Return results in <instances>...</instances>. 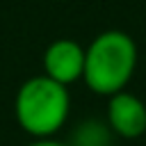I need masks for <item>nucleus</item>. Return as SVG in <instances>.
I'll use <instances>...</instances> for the list:
<instances>
[{"label":"nucleus","instance_id":"f257e3e1","mask_svg":"<svg viewBox=\"0 0 146 146\" xmlns=\"http://www.w3.org/2000/svg\"><path fill=\"white\" fill-rule=\"evenodd\" d=\"M137 43L123 30H105L84 48L82 82L98 96H114L128 87L137 68Z\"/></svg>","mask_w":146,"mask_h":146},{"label":"nucleus","instance_id":"f03ea898","mask_svg":"<svg viewBox=\"0 0 146 146\" xmlns=\"http://www.w3.org/2000/svg\"><path fill=\"white\" fill-rule=\"evenodd\" d=\"M71 94L68 87L50 80L48 75L27 78L14 98V116L23 132L34 139L55 137L68 121Z\"/></svg>","mask_w":146,"mask_h":146},{"label":"nucleus","instance_id":"7ed1b4c3","mask_svg":"<svg viewBox=\"0 0 146 146\" xmlns=\"http://www.w3.org/2000/svg\"><path fill=\"white\" fill-rule=\"evenodd\" d=\"M41 64H43V75L68 87V84L82 80L84 48L75 39H55L52 43L46 46Z\"/></svg>","mask_w":146,"mask_h":146},{"label":"nucleus","instance_id":"20e7f679","mask_svg":"<svg viewBox=\"0 0 146 146\" xmlns=\"http://www.w3.org/2000/svg\"><path fill=\"white\" fill-rule=\"evenodd\" d=\"M107 128L121 139H137L146 135V105L130 91H119L107 98Z\"/></svg>","mask_w":146,"mask_h":146},{"label":"nucleus","instance_id":"39448f33","mask_svg":"<svg viewBox=\"0 0 146 146\" xmlns=\"http://www.w3.org/2000/svg\"><path fill=\"white\" fill-rule=\"evenodd\" d=\"M68 144L71 146H110L112 144V130L103 121L87 119L75 128Z\"/></svg>","mask_w":146,"mask_h":146},{"label":"nucleus","instance_id":"423d86ee","mask_svg":"<svg viewBox=\"0 0 146 146\" xmlns=\"http://www.w3.org/2000/svg\"><path fill=\"white\" fill-rule=\"evenodd\" d=\"M27 146H71L68 141H59V139H55V137H50V139H34L32 144H27Z\"/></svg>","mask_w":146,"mask_h":146}]
</instances>
